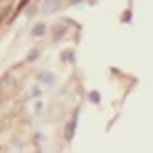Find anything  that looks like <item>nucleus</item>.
Returning <instances> with one entry per match:
<instances>
[{
	"mask_svg": "<svg viewBox=\"0 0 153 153\" xmlns=\"http://www.w3.org/2000/svg\"><path fill=\"white\" fill-rule=\"evenodd\" d=\"M76 120H79V116H72V120L70 123H68V127H66V138H68V140H70V138L74 136V127H76Z\"/></svg>",
	"mask_w": 153,
	"mask_h": 153,
	"instance_id": "7ed1b4c3",
	"label": "nucleus"
},
{
	"mask_svg": "<svg viewBox=\"0 0 153 153\" xmlns=\"http://www.w3.org/2000/svg\"><path fill=\"white\" fill-rule=\"evenodd\" d=\"M37 81H42L44 85H55L57 83V76H55V72H51V70H44V72H39L37 74Z\"/></svg>",
	"mask_w": 153,
	"mask_h": 153,
	"instance_id": "f03ea898",
	"label": "nucleus"
},
{
	"mask_svg": "<svg viewBox=\"0 0 153 153\" xmlns=\"http://www.w3.org/2000/svg\"><path fill=\"white\" fill-rule=\"evenodd\" d=\"M61 9V0H44V4H42V13H57Z\"/></svg>",
	"mask_w": 153,
	"mask_h": 153,
	"instance_id": "f257e3e1",
	"label": "nucleus"
},
{
	"mask_svg": "<svg viewBox=\"0 0 153 153\" xmlns=\"http://www.w3.org/2000/svg\"><path fill=\"white\" fill-rule=\"evenodd\" d=\"M90 101L92 103H99L101 99H99V92H90Z\"/></svg>",
	"mask_w": 153,
	"mask_h": 153,
	"instance_id": "6e6552de",
	"label": "nucleus"
},
{
	"mask_svg": "<svg viewBox=\"0 0 153 153\" xmlns=\"http://www.w3.org/2000/svg\"><path fill=\"white\" fill-rule=\"evenodd\" d=\"M39 57V51H37V48H33V51L29 53V55H26V61H29V64H31V61H35Z\"/></svg>",
	"mask_w": 153,
	"mask_h": 153,
	"instance_id": "423d86ee",
	"label": "nucleus"
},
{
	"mask_svg": "<svg viewBox=\"0 0 153 153\" xmlns=\"http://www.w3.org/2000/svg\"><path fill=\"white\" fill-rule=\"evenodd\" d=\"M64 33H66V29H64V26H55V33H53V35H55V37L59 39L61 35H64Z\"/></svg>",
	"mask_w": 153,
	"mask_h": 153,
	"instance_id": "0eeeda50",
	"label": "nucleus"
},
{
	"mask_svg": "<svg viewBox=\"0 0 153 153\" xmlns=\"http://www.w3.org/2000/svg\"><path fill=\"white\" fill-rule=\"evenodd\" d=\"M46 29H48L46 24H35V26H33V31H31V35H33V37H42V35L46 33Z\"/></svg>",
	"mask_w": 153,
	"mask_h": 153,
	"instance_id": "20e7f679",
	"label": "nucleus"
},
{
	"mask_svg": "<svg viewBox=\"0 0 153 153\" xmlns=\"http://www.w3.org/2000/svg\"><path fill=\"white\" fill-rule=\"evenodd\" d=\"M39 96H42V88L33 85V88L29 90V99H39Z\"/></svg>",
	"mask_w": 153,
	"mask_h": 153,
	"instance_id": "39448f33",
	"label": "nucleus"
}]
</instances>
